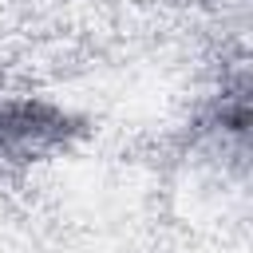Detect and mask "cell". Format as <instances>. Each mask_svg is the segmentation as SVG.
Returning <instances> with one entry per match:
<instances>
[{
    "instance_id": "obj_1",
    "label": "cell",
    "mask_w": 253,
    "mask_h": 253,
    "mask_svg": "<svg viewBox=\"0 0 253 253\" xmlns=\"http://www.w3.org/2000/svg\"><path fill=\"white\" fill-rule=\"evenodd\" d=\"M71 119L43 103V99H16V95H0V158L8 162H28V158H43L47 150L63 146L71 134Z\"/></svg>"
}]
</instances>
